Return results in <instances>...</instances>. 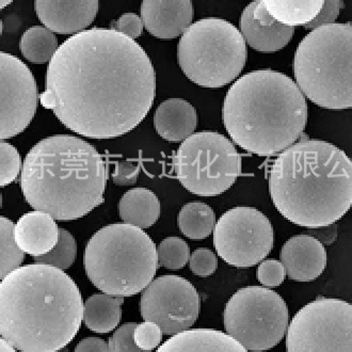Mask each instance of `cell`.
<instances>
[{
	"instance_id": "1",
	"label": "cell",
	"mask_w": 352,
	"mask_h": 352,
	"mask_svg": "<svg viewBox=\"0 0 352 352\" xmlns=\"http://www.w3.org/2000/svg\"><path fill=\"white\" fill-rule=\"evenodd\" d=\"M156 96V74L140 44L91 28L59 46L46 71L41 104L86 138H118L136 129Z\"/></svg>"
},
{
	"instance_id": "2",
	"label": "cell",
	"mask_w": 352,
	"mask_h": 352,
	"mask_svg": "<svg viewBox=\"0 0 352 352\" xmlns=\"http://www.w3.org/2000/svg\"><path fill=\"white\" fill-rule=\"evenodd\" d=\"M76 283L61 269L19 267L0 284V334L21 352H56L74 340L84 319Z\"/></svg>"
},
{
	"instance_id": "3",
	"label": "cell",
	"mask_w": 352,
	"mask_h": 352,
	"mask_svg": "<svg viewBox=\"0 0 352 352\" xmlns=\"http://www.w3.org/2000/svg\"><path fill=\"white\" fill-rule=\"evenodd\" d=\"M269 191L288 221L311 230L326 228L351 207L352 160L327 141H300L272 164Z\"/></svg>"
},
{
	"instance_id": "4",
	"label": "cell",
	"mask_w": 352,
	"mask_h": 352,
	"mask_svg": "<svg viewBox=\"0 0 352 352\" xmlns=\"http://www.w3.org/2000/svg\"><path fill=\"white\" fill-rule=\"evenodd\" d=\"M107 179V164L94 146L78 137L56 135L26 155L21 188L32 208L69 221L104 202Z\"/></svg>"
},
{
	"instance_id": "5",
	"label": "cell",
	"mask_w": 352,
	"mask_h": 352,
	"mask_svg": "<svg viewBox=\"0 0 352 352\" xmlns=\"http://www.w3.org/2000/svg\"><path fill=\"white\" fill-rule=\"evenodd\" d=\"M224 127L237 146L272 156L293 146L305 131L307 104L295 81L272 69L236 80L222 109Z\"/></svg>"
},
{
	"instance_id": "6",
	"label": "cell",
	"mask_w": 352,
	"mask_h": 352,
	"mask_svg": "<svg viewBox=\"0 0 352 352\" xmlns=\"http://www.w3.org/2000/svg\"><path fill=\"white\" fill-rule=\"evenodd\" d=\"M87 276L107 295L131 297L152 283L158 266L157 249L136 226L109 224L96 232L84 254Z\"/></svg>"
},
{
	"instance_id": "7",
	"label": "cell",
	"mask_w": 352,
	"mask_h": 352,
	"mask_svg": "<svg viewBox=\"0 0 352 352\" xmlns=\"http://www.w3.org/2000/svg\"><path fill=\"white\" fill-rule=\"evenodd\" d=\"M293 67L297 86L315 105L352 108V25L311 31L298 45Z\"/></svg>"
},
{
	"instance_id": "8",
	"label": "cell",
	"mask_w": 352,
	"mask_h": 352,
	"mask_svg": "<svg viewBox=\"0 0 352 352\" xmlns=\"http://www.w3.org/2000/svg\"><path fill=\"white\" fill-rule=\"evenodd\" d=\"M241 31L226 19L208 17L193 23L177 45L184 74L203 88L218 89L235 80L247 61Z\"/></svg>"
},
{
	"instance_id": "9",
	"label": "cell",
	"mask_w": 352,
	"mask_h": 352,
	"mask_svg": "<svg viewBox=\"0 0 352 352\" xmlns=\"http://www.w3.org/2000/svg\"><path fill=\"white\" fill-rule=\"evenodd\" d=\"M182 186L200 197L229 190L241 173V157L233 143L216 131H200L186 139L172 157Z\"/></svg>"
},
{
	"instance_id": "10",
	"label": "cell",
	"mask_w": 352,
	"mask_h": 352,
	"mask_svg": "<svg viewBox=\"0 0 352 352\" xmlns=\"http://www.w3.org/2000/svg\"><path fill=\"white\" fill-rule=\"evenodd\" d=\"M288 319L283 298L261 286L241 288L224 309L226 332L248 351L264 352L278 345L285 336Z\"/></svg>"
},
{
	"instance_id": "11",
	"label": "cell",
	"mask_w": 352,
	"mask_h": 352,
	"mask_svg": "<svg viewBox=\"0 0 352 352\" xmlns=\"http://www.w3.org/2000/svg\"><path fill=\"white\" fill-rule=\"evenodd\" d=\"M287 352H352V305L319 298L298 311L287 329Z\"/></svg>"
},
{
	"instance_id": "12",
	"label": "cell",
	"mask_w": 352,
	"mask_h": 352,
	"mask_svg": "<svg viewBox=\"0 0 352 352\" xmlns=\"http://www.w3.org/2000/svg\"><path fill=\"white\" fill-rule=\"evenodd\" d=\"M274 241L272 222L253 207L232 208L214 226L217 253L237 268H249L262 262L272 250Z\"/></svg>"
},
{
	"instance_id": "13",
	"label": "cell",
	"mask_w": 352,
	"mask_h": 352,
	"mask_svg": "<svg viewBox=\"0 0 352 352\" xmlns=\"http://www.w3.org/2000/svg\"><path fill=\"white\" fill-rule=\"evenodd\" d=\"M200 309V296L195 286L179 276L155 278L141 296V316L157 324L166 336H176L191 328Z\"/></svg>"
},
{
	"instance_id": "14",
	"label": "cell",
	"mask_w": 352,
	"mask_h": 352,
	"mask_svg": "<svg viewBox=\"0 0 352 352\" xmlns=\"http://www.w3.org/2000/svg\"><path fill=\"white\" fill-rule=\"evenodd\" d=\"M1 67V140L13 138L28 127L38 108L36 79L15 56L0 54Z\"/></svg>"
},
{
	"instance_id": "15",
	"label": "cell",
	"mask_w": 352,
	"mask_h": 352,
	"mask_svg": "<svg viewBox=\"0 0 352 352\" xmlns=\"http://www.w3.org/2000/svg\"><path fill=\"white\" fill-rule=\"evenodd\" d=\"M241 29L247 43L260 53H276L285 47L295 34L293 27L278 23L266 9L265 1H253L243 10Z\"/></svg>"
},
{
	"instance_id": "16",
	"label": "cell",
	"mask_w": 352,
	"mask_h": 352,
	"mask_svg": "<svg viewBox=\"0 0 352 352\" xmlns=\"http://www.w3.org/2000/svg\"><path fill=\"white\" fill-rule=\"evenodd\" d=\"M281 263L288 278L297 282H311L322 276L328 255L322 241L311 235H297L282 247Z\"/></svg>"
},
{
	"instance_id": "17",
	"label": "cell",
	"mask_w": 352,
	"mask_h": 352,
	"mask_svg": "<svg viewBox=\"0 0 352 352\" xmlns=\"http://www.w3.org/2000/svg\"><path fill=\"white\" fill-rule=\"evenodd\" d=\"M36 15L46 28L59 34L81 32L92 24L98 11L96 0H36Z\"/></svg>"
},
{
	"instance_id": "18",
	"label": "cell",
	"mask_w": 352,
	"mask_h": 352,
	"mask_svg": "<svg viewBox=\"0 0 352 352\" xmlns=\"http://www.w3.org/2000/svg\"><path fill=\"white\" fill-rule=\"evenodd\" d=\"M141 19L155 38L171 40L191 26L193 6L189 0H143Z\"/></svg>"
},
{
	"instance_id": "19",
	"label": "cell",
	"mask_w": 352,
	"mask_h": 352,
	"mask_svg": "<svg viewBox=\"0 0 352 352\" xmlns=\"http://www.w3.org/2000/svg\"><path fill=\"white\" fill-rule=\"evenodd\" d=\"M59 231L53 217L36 210L19 218L14 228L15 241L23 252L43 256L57 245Z\"/></svg>"
},
{
	"instance_id": "20",
	"label": "cell",
	"mask_w": 352,
	"mask_h": 352,
	"mask_svg": "<svg viewBox=\"0 0 352 352\" xmlns=\"http://www.w3.org/2000/svg\"><path fill=\"white\" fill-rule=\"evenodd\" d=\"M198 125V115L190 102L182 98H169L155 112L154 126L158 135L170 142L188 139Z\"/></svg>"
},
{
	"instance_id": "21",
	"label": "cell",
	"mask_w": 352,
	"mask_h": 352,
	"mask_svg": "<svg viewBox=\"0 0 352 352\" xmlns=\"http://www.w3.org/2000/svg\"><path fill=\"white\" fill-rule=\"evenodd\" d=\"M156 352H248L235 338L214 329H191L176 334Z\"/></svg>"
},
{
	"instance_id": "22",
	"label": "cell",
	"mask_w": 352,
	"mask_h": 352,
	"mask_svg": "<svg viewBox=\"0 0 352 352\" xmlns=\"http://www.w3.org/2000/svg\"><path fill=\"white\" fill-rule=\"evenodd\" d=\"M122 220L139 229H148L157 222L160 202L150 189L133 188L124 193L119 202Z\"/></svg>"
},
{
	"instance_id": "23",
	"label": "cell",
	"mask_w": 352,
	"mask_h": 352,
	"mask_svg": "<svg viewBox=\"0 0 352 352\" xmlns=\"http://www.w3.org/2000/svg\"><path fill=\"white\" fill-rule=\"evenodd\" d=\"M123 302V298L107 294L91 296L84 305V322L87 328L100 334L115 330L121 322Z\"/></svg>"
},
{
	"instance_id": "24",
	"label": "cell",
	"mask_w": 352,
	"mask_h": 352,
	"mask_svg": "<svg viewBox=\"0 0 352 352\" xmlns=\"http://www.w3.org/2000/svg\"><path fill=\"white\" fill-rule=\"evenodd\" d=\"M269 14L287 27L305 26L313 22L324 7V1H278L264 0Z\"/></svg>"
},
{
	"instance_id": "25",
	"label": "cell",
	"mask_w": 352,
	"mask_h": 352,
	"mask_svg": "<svg viewBox=\"0 0 352 352\" xmlns=\"http://www.w3.org/2000/svg\"><path fill=\"white\" fill-rule=\"evenodd\" d=\"M179 230L186 237L193 241L205 239L216 226V216L208 205L191 202L183 206L177 216Z\"/></svg>"
},
{
	"instance_id": "26",
	"label": "cell",
	"mask_w": 352,
	"mask_h": 352,
	"mask_svg": "<svg viewBox=\"0 0 352 352\" xmlns=\"http://www.w3.org/2000/svg\"><path fill=\"white\" fill-rule=\"evenodd\" d=\"M23 56L32 63L52 61L58 50V40L53 31L42 26L27 29L19 42Z\"/></svg>"
},
{
	"instance_id": "27",
	"label": "cell",
	"mask_w": 352,
	"mask_h": 352,
	"mask_svg": "<svg viewBox=\"0 0 352 352\" xmlns=\"http://www.w3.org/2000/svg\"><path fill=\"white\" fill-rule=\"evenodd\" d=\"M14 224L6 217L0 218V236H1V265L0 278H5L8 274L19 268L24 261L25 253L15 241Z\"/></svg>"
},
{
	"instance_id": "28",
	"label": "cell",
	"mask_w": 352,
	"mask_h": 352,
	"mask_svg": "<svg viewBox=\"0 0 352 352\" xmlns=\"http://www.w3.org/2000/svg\"><path fill=\"white\" fill-rule=\"evenodd\" d=\"M76 255L77 245L74 236L67 230L60 229L57 245L47 254L34 257V261L36 264L50 265L63 270L74 264Z\"/></svg>"
},
{
	"instance_id": "29",
	"label": "cell",
	"mask_w": 352,
	"mask_h": 352,
	"mask_svg": "<svg viewBox=\"0 0 352 352\" xmlns=\"http://www.w3.org/2000/svg\"><path fill=\"white\" fill-rule=\"evenodd\" d=\"M158 264L164 268L179 270L190 260V250L186 241L179 237H168L158 245Z\"/></svg>"
},
{
	"instance_id": "30",
	"label": "cell",
	"mask_w": 352,
	"mask_h": 352,
	"mask_svg": "<svg viewBox=\"0 0 352 352\" xmlns=\"http://www.w3.org/2000/svg\"><path fill=\"white\" fill-rule=\"evenodd\" d=\"M0 152H1L0 186L5 187L16 179L22 168V160L16 148L5 141H1Z\"/></svg>"
},
{
	"instance_id": "31",
	"label": "cell",
	"mask_w": 352,
	"mask_h": 352,
	"mask_svg": "<svg viewBox=\"0 0 352 352\" xmlns=\"http://www.w3.org/2000/svg\"><path fill=\"white\" fill-rule=\"evenodd\" d=\"M137 326L136 322H127L116 330L108 342L111 352H151L141 350L135 343L133 332Z\"/></svg>"
},
{
	"instance_id": "32",
	"label": "cell",
	"mask_w": 352,
	"mask_h": 352,
	"mask_svg": "<svg viewBox=\"0 0 352 352\" xmlns=\"http://www.w3.org/2000/svg\"><path fill=\"white\" fill-rule=\"evenodd\" d=\"M162 329L154 322H144L138 324L133 332V340L141 350L152 351L162 340Z\"/></svg>"
},
{
	"instance_id": "33",
	"label": "cell",
	"mask_w": 352,
	"mask_h": 352,
	"mask_svg": "<svg viewBox=\"0 0 352 352\" xmlns=\"http://www.w3.org/2000/svg\"><path fill=\"white\" fill-rule=\"evenodd\" d=\"M189 267L195 276L206 278L216 272L218 260L214 253L210 249L200 248L191 254Z\"/></svg>"
},
{
	"instance_id": "34",
	"label": "cell",
	"mask_w": 352,
	"mask_h": 352,
	"mask_svg": "<svg viewBox=\"0 0 352 352\" xmlns=\"http://www.w3.org/2000/svg\"><path fill=\"white\" fill-rule=\"evenodd\" d=\"M257 280L267 287H276L285 280L286 270L283 264L278 261L266 260L261 263L257 268Z\"/></svg>"
},
{
	"instance_id": "35",
	"label": "cell",
	"mask_w": 352,
	"mask_h": 352,
	"mask_svg": "<svg viewBox=\"0 0 352 352\" xmlns=\"http://www.w3.org/2000/svg\"><path fill=\"white\" fill-rule=\"evenodd\" d=\"M142 19H140L136 13H125L121 17L113 21L110 25V29L121 32L124 36L131 38H137L142 34L143 31Z\"/></svg>"
},
{
	"instance_id": "36",
	"label": "cell",
	"mask_w": 352,
	"mask_h": 352,
	"mask_svg": "<svg viewBox=\"0 0 352 352\" xmlns=\"http://www.w3.org/2000/svg\"><path fill=\"white\" fill-rule=\"evenodd\" d=\"M140 164L133 160H123L116 164L112 179L116 185L131 186L136 184L140 173Z\"/></svg>"
},
{
	"instance_id": "37",
	"label": "cell",
	"mask_w": 352,
	"mask_h": 352,
	"mask_svg": "<svg viewBox=\"0 0 352 352\" xmlns=\"http://www.w3.org/2000/svg\"><path fill=\"white\" fill-rule=\"evenodd\" d=\"M344 7V3L342 1H336V0H329L324 1V7L322 11L319 13L318 16L309 23L305 25L307 29L319 28V27L326 26V25L333 24L334 21L338 19L340 15V11Z\"/></svg>"
},
{
	"instance_id": "38",
	"label": "cell",
	"mask_w": 352,
	"mask_h": 352,
	"mask_svg": "<svg viewBox=\"0 0 352 352\" xmlns=\"http://www.w3.org/2000/svg\"><path fill=\"white\" fill-rule=\"evenodd\" d=\"M74 352H111L109 344L100 338H87L76 346Z\"/></svg>"
},
{
	"instance_id": "39",
	"label": "cell",
	"mask_w": 352,
	"mask_h": 352,
	"mask_svg": "<svg viewBox=\"0 0 352 352\" xmlns=\"http://www.w3.org/2000/svg\"><path fill=\"white\" fill-rule=\"evenodd\" d=\"M0 352H17V350L1 338V340H0Z\"/></svg>"
},
{
	"instance_id": "40",
	"label": "cell",
	"mask_w": 352,
	"mask_h": 352,
	"mask_svg": "<svg viewBox=\"0 0 352 352\" xmlns=\"http://www.w3.org/2000/svg\"><path fill=\"white\" fill-rule=\"evenodd\" d=\"M10 3H12V1H11V0H9V1H1V9H3V7L10 5Z\"/></svg>"
},
{
	"instance_id": "41",
	"label": "cell",
	"mask_w": 352,
	"mask_h": 352,
	"mask_svg": "<svg viewBox=\"0 0 352 352\" xmlns=\"http://www.w3.org/2000/svg\"><path fill=\"white\" fill-rule=\"evenodd\" d=\"M56 352H69V351H67V347H65V348H63V349L59 350V351H56Z\"/></svg>"
}]
</instances>
